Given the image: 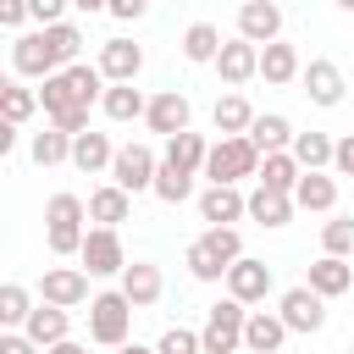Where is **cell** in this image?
Wrapping results in <instances>:
<instances>
[{
    "label": "cell",
    "instance_id": "db71d44e",
    "mask_svg": "<svg viewBox=\"0 0 354 354\" xmlns=\"http://www.w3.org/2000/svg\"><path fill=\"white\" fill-rule=\"evenodd\" d=\"M348 354H354V348H348Z\"/></svg>",
    "mask_w": 354,
    "mask_h": 354
},
{
    "label": "cell",
    "instance_id": "c3c4849f",
    "mask_svg": "<svg viewBox=\"0 0 354 354\" xmlns=\"http://www.w3.org/2000/svg\"><path fill=\"white\" fill-rule=\"evenodd\" d=\"M11 149H17V127L6 122V127H0V155H11Z\"/></svg>",
    "mask_w": 354,
    "mask_h": 354
},
{
    "label": "cell",
    "instance_id": "d6a6232c",
    "mask_svg": "<svg viewBox=\"0 0 354 354\" xmlns=\"http://www.w3.org/2000/svg\"><path fill=\"white\" fill-rule=\"evenodd\" d=\"M332 155H337V138H326V133H293V160L304 166V171H321V166H332Z\"/></svg>",
    "mask_w": 354,
    "mask_h": 354
},
{
    "label": "cell",
    "instance_id": "ac0fdd59",
    "mask_svg": "<svg viewBox=\"0 0 354 354\" xmlns=\"http://www.w3.org/2000/svg\"><path fill=\"white\" fill-rule=\"evenodd\" d=\"M288 343V321L277 310H249V326H243V348L249 354H282Z\"/></svg>",
    "mask_w": 354,
    "mask_h": 354
},
{
    "label": "cell",
    "instance_id": "9a60e30c",
    "mask_svg": "<svg viewBox=\"0 0 354 354\" xmlns=\"http://www.w3.org/2000/svg\"><path fill=\"white\" fill-rule=\"evenodd\" d=\"M227 293H232L238 304H266V293H271V266L254 260V254L232 260V271H227Z\"/></svg>",
    "mask_w": 354,
    "mask_h": 354
},
{
    "label": "cell",
    "instance_id": "816d5d0a",
    "mask_svg": "<svg viewBox=\"0 0 354 354\" xmlns=\"http://www.w3.org/2000/svg\"><path fill=\"white\" fill-rule=\"evenodd\" d=\"M116 354H160V348H149V343H122Z\"/></svg>",
    "mask_w": 354,
    "mask_h": 354
},
{
    "label": "cell",
    "instance_id": "b9f144b4",
    "mask_svg": "<svg viewBox=\"0 0 354 354\" xmlns=\"http://www.w3.org/2000/svg\"><path fill=\"white\" fill-rule=\"evenodd\" d=\"M199 238H205V243H210L227 266H232V260H243V238H238V227H205Z\"/></svg>",
    "mask_w": 354,
    "mask_h": 354
},
{
    "label": "cell",
    "instance_id": "83f0119b",
    "mask_svg": "<svg viewBox=\"0 0 354 354\" xmlns=\"http://www.w3.org/2000/svg\"><path fill=\"white\" fill-rule=\"evenodd\" d=\"M299 177H304V166L293 160V149H277V155H266L260 160V188H271V194H293L299 188Z\"/></svg>",
    "mask_w": 354,
    "mask_h": 354
},
{
    "label": "cell",
    "instance_id": "4316f807",
    "mask_svg": "<svg viewBox=\"0 0 354 354\" xmlns=\"http://www.w3.org/2000/svg\"><path fill=\"white\" fill-rule=\"evenodd\" d=\"M205 155H210V144H205V133H194V127H188V133H177V138H166V155H160V160L194 177V171H205Z\"/></svg>",
    "mask_w": 354,
    "mask_h": 354
},
{
    "label": "cell",
    "instance_id": "e575fe53",
    "mask_svg": "<svg viewBox=\"0 0 354 354\" xmlns=\"http://www.w3.org/2000/svg\"><path fill=\"white\" fill-rule=\"evenodd\" d=\"M44 44H50L55 66L66 72V66H77V55H83V28H77V22H55V28H44Z\"/></svg>",
    "mask_w": 354,
    "mask_h": 354
},
{
    "label": "cell",
    "instance_id": "f5cc1de1",
    "mask_svg": "<svg viewBox=\"0 0 354 354\" xmlns=\"http://www.w3.org/2000/svg\"><path fill=\"white\" fill-rule=\"evenodd\" d=\"M332 6H337V11H354V0H332Z\"/></svg>",
    "mask_w": 354,
    "mask_h": 354
},
{
    "label": "cell",
    "instance_id": "7402d4cb",
    "mask_svg": "<svg viewBox=\"0 0 354 354\" xmlns=\"http://www.w3.org/2000/svg\"><path fill=\"white\" fill-rule=\"evenodd\" d=\"M127 216H133V194H127V188L100 183V188L88 194V221H100V227H122Z\"/></svg>",
    "mask_w": 354,
    "mask_h": 354
},
{
    "label": "cell",
    "instance_id": "2e32d148",
    "mask_svg": "<svg viewBox=\"0 0 354 354\" xmlns=\"http://www.w3.org/2000/svg\"><path fill=\"white\" fill-rule=\"evenodd\" d=\"M94 66L105 72V83H133V77L144 72V44H133V39H105Z\"/></svg>",
    "mask_w": 354,
    "mask_h": 354
},
{
    "label": "cell",
    "instance_id": "74e56055",
    "mask_svg": "<svg viewBox=\"0 0 354 354\" xmlns=\"http://www.w3.org/2000/svg\"><path fill=\"white\" fill-rule=\"evenodd\" d=\"M28 155H33L39 166H61V160H72V133H61V127H44V133H33Z\"/></svg>",
    "mask_w": 354,
    "mask_h": 354
},
{
    "label": "cell",
    "instance_id": "30bf717a",
    "mask_svg": "<svg viewBox=\"0 0 354 354\" xmlns=\"http://www.w3.org/2000/svg\"><path fill=\"white\" fill-rule=\"evenodd\" d=\"M39 299H44V304H61V310L88 304V271H83V266H50V271L39 277Z\"/></svg>",
    "mask_w": 354,
    "mask_h": 354
},
{
    "label": "cell",
    "instance_id": "ab89813d",
    "mask_svg": "<svg viewBox=\"0 0 354 354\" xmlns=\"http://www.w3.org/2000/svg\"><path fill=\"white\" fill-rule=\"evenodd\" d=\"M321 254H337V260L354 254V216H332L321 227Z\"/></svg>",
    "mask_w": 354,
    "mask_h": 354
},
{
    "label": "cell",
    "instance_id": "7dc6e473",
    "mask_svg": "<svg viewBox=\"0 0 354 354\" xmlns=\"http://www.w3.org/2000/svg\"><path fill=\"white\" fill-rule=\"evenodd\" d=\"M332 166H337L343 177H354V133H348V138H337V155H332Z\"/></svg>",
    "mask_w": 354,
    "mask_h": 354
},
{
    "label": "cell",
    "instance_id": "ee69618b",
    "mask_svg": "<svg viewBox=\"0 0 354 354\" xmlns=\"http://www.w3.org/2000/svg\"><path fill=\"white\" fill-rule=\"evenodd\" d=\"M28 17H33V11H28V0H0V28H11V33H17Z\"/></svg>",
    "mask_w": 354,
    "mask_h": 354
},
{
    "label": "cell",
    "instance_id": "1f68e13d",
    "mask_svg": "<svg viewBox=\"0 0 354 354\" xmlns=\"http://www.w3.org/2000/svg\"><path fill=\"white\" fill-rule=\"evenodd\" d=\"M100 111H105L111 122H138V116L149 111V100H144L133 83H111V88H105V100H100Z\"/></svg>",
    "mask_w": 354,
    "mask_h": 354
},
{
    "label": "cell",
    "instance_id": "f907efd6",
    "mask_svg": "<svg viewBox=\"0 0 354 354\" xmlns=\"http://www.w3.org/2000/svg\"><path fill=\"white\" fill-rule=\"evenodd\" d=\"M44 354H88V348H83V343H72V337H66V343H55V348H44Z\"/></svg>",
    "mask_w": 354,
    "mask_h": 354
},
{
    "label": "cell",
    "instance_id": "7a4b0ae2",
    "mask_svg": "<svg viewBox=\"0 0 354 354\" xmlns=\"http://www.w3.org/2000/svg\"><path fill=\"white\" fill-rule=\"evenodd\" d=\"M88 205L77 194H50L44 205V243L50 254H83V238H88Z\"/></svg>",
    "mask_w": 354,
    "mask_h": 354
},
{
    "label": "cell",
    "instance_id": "5bb4252c",
    "mask_svg": "<svg viewBox=\"0 0 354 354\" xmlns=\"http://www.w3.org/2000/svg\"><path fill=\"white\" fill-rule=\"evenodd\" d=\"M243 216H249V194H238V183H210V188L199 194V221L232 227V221H243Z\"/></svg>",
    "mask_w": 354,
    "mask_h": 354
},
{
    "label": "cell",
    "instance_id": "f35d334b",
    "mask_svg": "<svg viewBox=\"0 0 354 354\" xmlns=\"http://www.w3.org/2000/svg\"><path fill=\"white\" fill-rule=\"evenodd\" d=\"M149 194H155V199H166V205H183V199L194 194V177L160 160V171H155V188H149Z\"/></svg>",
    "mask_w": 354,
    "mask_h": 354
},
{
    "label": "cell",
    "instance_id": "277c9868",
    "mask_svg": "<svg viewBox=\"0 0 354 354\" xmlns=\"http://www.w3.org/2000/svg\"><path fill=\"white\" fill-rule=\"evenodd\" d=\"M127 326H133V299H127L122 288L88 299V337H94L100 348H122V343H127Z\"/></svg>",
    "mask_w": 354,
    "mask_h": 354
},
{
    "label": "cell",
    "instance_id": "3957f363",
    "mask_svg": "<svg viewBox=\"0 0 354 354\" xmlns=\"http://www.w3.org/2000/svg\"><path fill=\"white\" fill-rule=\"evenodd\" d=\"M243 326H249V304H238L232 293L216 299V304L205 310V326H199L205 354H238V348H243Z\"/></svg>",
    "mask_w": 354,
    "mask_h": 354
},
{
    "label": "cell",
    "instance_id": "d4e9b609",
    "mask_svg": "<svg viewBox=\"0 0 354 354\" xmlns=\"http://www.w3.org/2000/svg\"><path fill=\"white\" fill-rule=\"evenodd\" d=\"M260 77H266V83H277V88H282V83H293V77H304V61H299V50H293L288 39L266 44V50H260Z\"/></svg>",
    "mask_w": 354,
    "mask_h": 354
},
{
    "label": "cell",
    "instance_id": "8d00e7d4",
    "mask_svg": "<svg viewBox=\"0 0 354 354\" xmlns=\"http://www.w3.org/2000/svg\"><path fill=\"white\" fill-rule=\"evenodd\" d=\"M33 310H39V304H33V293H28L22 282H6V288H0V326H6V332H22Z\"/></svg>",
    "mask_w": 354,
    "mask_h": 354
},
{
    "label": "cell",
    "instance_id": "d590c367",
    "mask_svg": "<svg viewBox=\"0 0 354 354\" xmlns=\"http://www.w3.org/2000/svg\"><path fill=\"white\" fill-rule=\"evenodd\" d=\"M0 111H6V122H11V127H22V122L39 111V88H28L22 77L0 83Z\"/></svg>",
    "mask_w": 354,
    "mask_h": 354
},
{
    "label": "cell",
    "instance_id": "e0dca14e",
    "mask_svg": "<svg viewBox=\"0 0 354 354\" xmlns=\"http://www.w3.org/2000/svg\"><path fill=\"white\" fill-rule=\"evenodd\" d=\"M216 72H221V83H227V88H238V83L260 77V44H249V39H227V44H221V55H216Z\"/></svg>",
    "mask_w": 354,
    "mask_h": 354
},
{
    "label": "cell",
    "instance_id": "836d02e7",
    "mask_svg": "<svg viewBox=\"0 0 354 354\" xmlns=\"http://www.w3.org/2000/svg\"><path fill=\"white\" fill-rule=\"evenodd\" d=\"M293 205H299V210H332V205H337V183H332L326 171H304L299 188H293Z\"/></svg>",
    "mask_w": 354,
    "mask_h": 354
},
{
    "label": "cell",
    "instance_id": "4fadbf2b",
    "mask_svg": "<svg viewBox=\"0 0 354 354\" xmlns=\"http://www.w3.org/2000/svg\"><path fill=\"white\" fill-rule=\"evenodd\" d=\"M299 83H304L310 105H321V111L343 105V88H348V83H343V66H337L332 55H315V61L304 66V77H299Z\"/></svg>",
    "mask_w": 354,
    "mask_h": 354
},
{
    "label": "cell",
    "instance_id": "d6986e66",
    "mask_svg": "<svg viewBox=\"0 0 354 354\" xmlns=\"http://www.w3.org/2000/svg\"><path fill=\"white\" fill-rule=\"evenodd\" d=\"M160 266L155 260H127V271H122V293L133 299V310H149L155 299H160Z\"/></svg>",
    "mask_w": 354,
    "mask_h": 354
},
{
    "label": "cell",
    "instance_id": "6da1fadb",
    "mask_svg": "<svg viewBox=\"0 0 354 354\" xmlns=\"http://www.w3.org/2000/svg\"><path fill=\"white\" fill-rule=\"evenodd\" d=\"M105 72L100 66H88V61H77V66H66V72H55V77H44L39 83V105H44V116H50V127H61V133H88V105H100L105 100Z\"/></svg>",
    "mask_w": 354,
    "mask_h": 354
},
{
    "label": "cell",
    "instance_id": "8992f818",
    "mask_svg": "<svg viewBox=\"0 0 354 354\" xmlns=\"http://www.w3.org/2000/svg\"><path fill=\"white\" fill-rule=\"evenodd\" d=\"M155 171H160V155H155L149 144H122V149H116V160H111V183H116V188H127V194L155 188Z\"/></svg>",
    "mask_w": 354,
    "mask_h": 354
},
{
    "label": "cell",
    "instance_id": "8fae6325",
    "mask_svg": "<svg viewBox=\"0 0 354 354\" xmlns=\"http://www.w3.org/2000/svg\"><path fill=\"white\" fill-rule=\"evenodd\" d=\"M238 39H249V44H277L282 39V6L277 0H243L238 6Z\"/></svg>",
    "mask_w": 354,
    "mask_h": 354
},
{
    "label": "cell",
    "instance_id": "681fc988",
    "mask_svg": "<svg viewBox=\"0 0 354 354\" xmlns=\"http://www.w3.org/2000/svg\"><path fill=\"white\" fill-rule=\"evenodd\" d=\"M105 6H111V0H72V11H88V17H94V11H105Z\"/></svg>",
    "mask_w": 354,
    "mask_h": 354
},
{
    "label": "cell",
    "instance_id": "4dcf8cb0",
    "mask_svg": "<svg viewBox=\"0 0 354 354\" xmlns=\"http://www.w3.org/2000/svg\"><path fill=\"white\" fill-rule=\"evenodd\" d=\"M183 266H188V277H194V282H227V271H232V266H227L205 238H194V243L183 249Z\"/></svg>",
    "mask_w": 354,
    "mask_h": 354
},
{
    "label": "cell",
    "instance_id": "f546056e",
    "mask_svg": "<svg viewBox=\"0 0 354 354\" xmlns=\"http://www.w3.org/2000/svg\"><path fill=\"white\" fill-rule=\"evenodd\" d=\"M249 144L260 149V155H277V149H293V122L288 116H254V127H249Z\"/></svg>",
    "mask_w": 354,
    "mask_h": 354
},
{
    "label": "cell",
    "instance_id": "52a82bcc",
    "mask_svg": "<svg viewBox=\"0 0 354 354\" xmlns=\"http://www.w3.org/2000/svg\"><path fill=\"white\" fill-rule=\"evenodd\" d=\"M83 271L88 277H122L127 271V249H122V238H116V227H88V238H83Z\"/></svg>",
    "mask_w": 354,
    "mask_h": 354
},
{
    "label": "cell",
    "instance_id": "f6af8a7d",
    "mask_svg": "<svg viewBox=\"0 0 354 354\" xmlns=\"http://www.w3.org/2000/svg\"><path fill=\"white\" fill-rule=\"evenodd\" d=\"M0 354H39V343L28 332H0Z\"/></svg>",
    "mask_w": 354,
    "mask_h": 354
},
{
    "label": "cell",
    "instance_id": "ffe728a7",
    "mask_svg": "<svg viewBox=\"0 0 354 354\" xmlns=\"http://www.w3.org/2000/svg\"><path fill=\"white\" fill-rule=\"evenodd\" d=\"M22 332H28L39 348H55V343H66V337H72V315H66L61 304H44V299H39V310L28 315V326H22Z\"/></svg>",
    "mask_w": 354,
    "mask_h": 354
},
{
    "label": "cell",
    "instance_id": "5b68a950",
    "mask_svg": "<svg viewBox=\"0 0 354 354\" xmlns=\"http://www.w3.org/2000/svg\"><path fill=\"white\" fill-rule=\"evenodd\" d=\"M260 149L249 144V133L243 138H221V144H210V155H205V177L210 183H238V177H260Z\"/></svg>",
    "mask_w": 354,
    "mask_h": 354
},
{
    "label": "cell",
    "instance_id": "bcb514c9",
    "mask_svg": "<svg viewBox=\"0 0 354 354\" xmlns=\"http://www.w3.org/2000/svg\"><path fill=\"white\" fill-rule=\"evenodd\" d=\"M105 11H111V17H116V22H138V17H144V11H149V0H111V6H105Z\"/></svg>",
    "mask_w": 354,
    "mask_h": 354
},
{
    "label": "cell",
    "instance_id": "44dd1931",
    "mask_svg": "<svg viewBox=\"0 0 354 354\" xmlns=\"http://www.w3.org/2000/svg\"><path fill=\"white\" fill-rule=\"evenodd\" d=\"M254 116H260V111H254L238 88H232V94H221V100H216V111H210V122H216V133H221V138H243V133L254 127Z\"/></svg>",
    "mask_w": 354,
    "mask_h": 354
},
{
    "label": "cell",
    "instance_id": "603a6c76",
    "mask_svg": "<svg viewBox=\"0 0 354 354\" xmlns=\"http://www.w3.org/2000/svg\"><path fill=\"white\" fill-rule=\"evenodd\" d=\"M321 299H343L348 288H354V266L348 260H337V254H321L315 266H310V277H304Z\"/></svg>",
    "mask_w": 354,
    "mask_h": 354
},
{
    "label": "cell",
    "instance_id": "7c38bea8",
    "mask_svg": "<svg viewBox=\"0 0 354 354\" xmlns=\"http://www.w3.org/2000/svg\"><path fill=\"white\" fill-rule=\"evenodd\" d=\"M11 72H17V77H39V83L61 72V66H55V55H50V44H44V28H39V33H17V39H11Z\"/></svg>",
    "mask_w": 354,
    "mask_h": 354
},
{
    "label": "cell",
    "instance_id": "60d3db41",
    "mask_svg": "<svg viewBox=\"0 0 354 354\" xmlns=\"http://www.w3.org/2000/svg\"><path fill=\"white\" fill-rule=\"evenodd\" d=\"M155 348H160V354H205V337H199L194 326H166Z\"/></svg>",
    "mask_w": 354,
    "mask_h": 354
},
{
    "label": "cell",
    "instance_id": "484cf974",
    "mask_svg": "<svg viewBox=\"0 0 354 354\" xmlns=\"http://www.w3.org/2000/svg\"><path fill=\"white\" fill-rule=\"evenodd\" d=\"M111 160H116V144H111L105 133H77V138H72V166H77V171L94 177V171H111Z\"/></svg>",
    "mask_w": 354,
    "mask_h": 354
},
{
    "label": "cell",
    "instance_id": "f1b7e54d",
    "mask_svg": "<svg viewBox=\"0 0 354 354\" xmlns=\"http://www.w3.org/2000/svg\"><path fill=\"white\" fill-rule=\"evenodd\" d=\"M293 210H299L293 194H271V188L254 183V194H249V221H260V227H288Z\"/></svg>",
    "mask_w": 354,
    "mask_h": 354
},
{
    "label": "cell",
    "instance_id": "ba28073f",
    "mask_svg": "<svg viewBox=\"0 0 354 354\" xmlns=\"http://www.w3.org/2000/svg\"><path fill=\"white\" fill-rule=\"evenodd\" d=\"M277 315L288 321V332H304V337H310V332L326 326V299H321L310 282H299V288H288V293L277 299Z\"/></svg>",
    "mask_w": 354,
    "mask_h": 354
},
{
    "label": "cell",
    "instance_id": "9c48e42d",
    "mask_svg": "<svg viewBox=\"0 0 354 354\" xmlns=\"http://www.w3.org/2000/svg\"><path fill=\"white\" fill-rule=\"evenodd\" d=\"M144 122H149V133H160V138H177V133H188V122H194V105H188V94H183V88H160V94H149V111H144Z\"/></svg>",
    "mask_w": 354,
    "mask_h": 354
},
{
    "label": "cell",
    "instance_id": "7bdbcfd3",
    "mask_svg": "<svg viewBox=\"0 0 354 354\" xmlns=\"http://www.w3.org/2000/svg\"><path fill=\"white\" fill-rule=\"evenodd\" d=\"M66 6H72V0H28V11H33V22H39V28L66 22Z\"/></svg>",
    "mask_w": 354,
    "mask_h": 354
},
{
    "label": "cell",
    "instance_id": "cb8c5ba5",
    "mask_svg": "<svg viewBox=\"0 0 354 354\" xmlns=\"http://www.w3.org/2000/svg\"><path fill=\"white\" fill-rule=\"evenodd\" d=\"M221 28L216 22H188L183 28V61H194V66H216V55H221Z\"/></svg>",
    "mask_w": 354,
    "mask_h": 354
}]
</instances>
